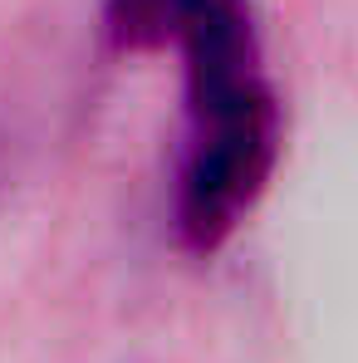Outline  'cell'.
Returning <instances> with one entry per match:
<instances>
[{
  "instance_id": "cell-2",
  "label": "cell",
  "mask_w": 358,
  "mask_h": 363,
  "mask_svg": "<svg viewBox=\"0 0 358 363\" xmlns=\"http://www.w3.org/2000/svg\"><path fill=\"white\" fill-rule=\"evenodd\" d=\"M181 0H108V35L123 55H152L172 45Z\"/></svg>"
},
{
  "instance_id": "cell-1",
  "label": "cell",
  "mask_w": 358,
  "mask_h": 363,
  "mask_svg": "<svg viewBox=\"0 0 358 363\" xmlns=\"http://www.w3.org/2000/svg\"><path fill=\"white\" fill-rule=\"evenodd\" d=\"M186 60V157L177 182V236L216 255L255 211L280 162V104L265 79L260 35H206Z\"/></svg>"
}]
</instances>
